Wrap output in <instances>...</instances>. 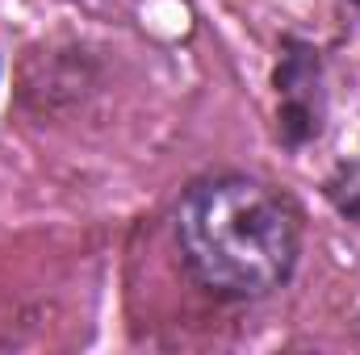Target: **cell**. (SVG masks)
<instances>
[{"label":"cell","instance_id":"3","mask_svg":"<svg viewBox=\"0 0 360 355\" xmlns=\"http://www.w3.org/2000/svg\"><path fill=\"white\" fill-rule=\"evenodd\" d=\"M356 4H360V0H356Z\"/></svg>","mask_w":360,"mask_h":355},{"label":"cell","instance_id":"1","mask_svg":"<svg viewBox=\"0 0 360 355\" xmlns=\"http://www.w3.org/2000/svg\"><path fill=\"white\" fill-rule=\"evenodd\" d=\"M172 230L193 280L226 301L276 293L302 255V217L293 201L252 176H205L188 184Z\"/></svg>","mask_w":360,"mask_h":355},{"label":"cell","instance_id":"2","mask_svg":"<svg viewBox=\"0 0 360 355\" xmlns=\"http://www.w3.org/2000/svg\"><path fill=\"white\" fill-rule=\"evenodd\" d=\"M276 96H281V134L289 147H302L323 130V80L314 51L297 46L276 67Z\"/></svg>","mask_w":360,"mask_h":355}]
</instances>
